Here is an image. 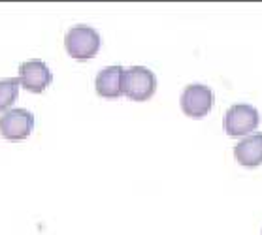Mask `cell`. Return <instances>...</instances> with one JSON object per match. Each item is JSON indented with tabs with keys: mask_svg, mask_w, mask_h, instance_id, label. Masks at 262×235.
Masks as SVG:
<instances>
[{
	"mask_svg": "<svg viewBox=\"0 0 262 235\" xmlns=\"http://www.w3.org/2000/svg\"><path fill=\"white\" fill-rule=\"evenodd\" d=\"M179 104H181V111L187 117L202 119L211 111V106H213V90L208 85H202V83L187 85L183 88V92H181Z\"/></svg>",
	"mask_w": 262,
	"mask_h": 235,
	"instance_id": "277c9868",
	"label": "cell"
},
{
	"mask_svg": "<svg viewBox=\"0 0 262 235\" xmlns=\"http://www.w3.org/2000/svg\"><path fill=\"white\" fill-rule=\"evenodd\" d=\"M34 128V115L29 109H10L0 117V134L10 141L27 139Z\"/></svg>",
	"mask_w": 262,
	"mask_h": 235,
	"instance_id": "5b68a950",
	"label": "cell"
},
{
	"mask_svg": "<svg viewBox=\"0 0 262 235\" xmlns=\"http://www.w3.org/2000/svg\"><path fill=\"white\" fill-rule=\"evenodd\" d=\"M234 158L245 168H256L262 164V134L245 135L234 147Z\"/></svg>",
	"mask_w": 262,
	"mask_h": 235,
	"instance_id": "ba28073f",
	"label": "cell"
},
{
	"mask_svg": "<svg viewBox=\"0 0 262 235\" xmlns=\"http://www.w3.org/2000/svg\"><path fill=\"white\" fill-rule=\"evenodd\" d=\"M123 77H125V68H121V66L102 68L96 74L95 79L96 92L100 94L102 98H107V100L119 98L121 94H123Z\"/></svg>",
	"mask_w": 262,
	"mask_h": 235,
	"instance_id": "52a82bcc",
	"label": "cell"
},
{
	"mask_svg": "<svg viewBox=\"0 0 262 235\" xmlns=\"http://www.w3.org/2000/svg\"><path fill=\"white\" fill-rule=\"evenodd\" d=\"M157 90L155 74L145 66H132L126 68L123 77V94L134 102L149 100Z\"/></svg>",
	"mask_w": 262,
	"mask_h": 235,
	"instance_id": "7a4b0ae2",
	"label": "cell"
},
{
	"mask_svg": "<svg viewBox=\"0 0 262 235\" xmlns=\"http://www.w3.org/2000/svg\"><path fill=\"white\" fill-rule=\"evenodd\" d=\"M51 70L48 68V64L43 60H27L19 66V81L21 87L29 92H43L46 88L51 85Z\"/></svg>",
	"mask_w": 262,
	"mask_h": 235,
	"instance_id": "8992f818",
	"label": "cell"
},
{
	"mask_svg": "<svg viewBox=\"0 0 262 235\" xmlns=\"http://www.w3.org/2000/svg\"><path fill=\"white\" fill-rule=\"evenodd\" d=\"M66 53L72 59L89 60L93 59L100 49V34L93 27L87 25H76L66 32L64 38Z\"/></svg>",
	"mask_w": 262,
	"mask_h": 235,
	"instance_id": "6da1fadb",
	"label": "cell"
},
{
	"mask_svg": "<svg viewBox=\"0 0 262 235\" xmlns=\"http://www.w3.org/2000/svg\"><path fill=\"white\" fill-rule=\"evenodd\" d=\"M19 77H8V79H0V113H4L8 107L17 100L19 94Z\"/></svg>",
	"mask_w": 262,
	"mask_h": 235,
	"instance_id": "9c48e42d",
	"label": "cell"
},
{
	"mask_svg": "<svg viewBox=\"0 0 262 235\" xmlns=\"http://www.w3.org/2000/svg\"><path fill=\"white\" fill-rule=\"evenodd\" d=\"M258 123H260V115L255 107L249 104H236L228 107V111L225 113L223 126L228 135L245 137V135H251V132H255Z\"/></svg>",
	"mask_w": 262,
	"mask_h": 235,
	"instance_id": "3957f363",
	"label": "cell"
}]
</instances>
